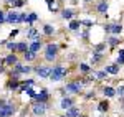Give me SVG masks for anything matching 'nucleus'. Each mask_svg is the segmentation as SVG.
Returning a JSON list of instances; mask_svg holds the SVG:
<instances>
[{"mask_svg":"<svg viewBox=\"0 0 124 117\" xmlns=\"http://www.w3.org/2000/svg\"><path fill=\"white\" fill-rule=\"evenodd\" d=\"M66 74H68V68L61 66V64H56L55 68H51L50 79H51V81H55V83H58V81H61L63 78H66Z\"/></svg>","mask_w":124,"mask_h":117,"instance_id":"1","label":"nucleus"},{"mask_svg":"<svg viewBox=\"0 0 124 117\" xmlns=\"http://www.w3.org/2000/svg\"><path fill=\"white\" fill-rule=\"evenodd\" d=\"M15 114V106L10 102H0V117H12Z\"/></svg>","mask_w":124,"mask_h":117,"instance_id":"2","label":"nucleus"},{"mask_svg":"<svg viewBox=\"0 0 124 117\" xmlns=\"http://www.w3.org/2000/svg\"><path fill=\"white\" fill-rule=\"evenodd\" d=\"M46 110H48V106H46V104H43V102H33V104H31V112H33V116H35V117L45 116Z\"/></svg>","mask_w":124,"mask_h":117,"instance_id":"3","label":"nucleus"},{"mask_svg":"<svg viewBox=\"0 0 124 117\" xmlns=\"http://www.w3.org/2000/svg\"><path fill=\"white\" fill-rule=\"evenodd\" d=\"M58 55V46L55 45V43H50V45H46V48H45V59L46 61H53V59L56 58Z\"/></svg>","mask_w":124,"mask_h":117,"instance_id":"4","label":"nucleus"},{"mask_svg":"<svg viewBox=\"0 0 124 117\" xmlns=\"http://www.w3.org/2000/svg\"><path fill=\"white\" fill-rule=\"evenodd\" d=\"M81 89H83L81 81H70L66 84V88H65V91L70 92V94H78V92H81Z\"/></svg>","mask_w":124,"mask_h":117,"instance_id":"5","label":"nucleus"},{"mask_svg":"<svg viewBox=\"0 0 124 117\" xmlns=\"http://www.w3.org/2000/svg\"><path fill=\"white\" fill-rule=\"evenodd\" d=\"M48 99H50V94H48V89H41L38 94H35V97L33 101L35 102H43V104H46Z\"/></svg>","mask_w":124,"mask_h":117,"instance_id":"6","label":"nucleus"},{"mask_svg":"<svg viewBox=\"0 0 124 117\" xmlns=\"http://www.w3.org/2000/svg\"><path fill=\"white\" fill-rule=\"evenodd\" d=\"M35 71H37L38 78H50V74H51V68L50 66H38Z\"/></svg>","mask_w":124,"mask_h":117,"instance_id":"7","label":"nucleus"},{"mask_svg":"<svg viewBox=\"0 0 124 117\" xmlns=\"http://www.w3.org/2000/svg\"><path fill=\"white\" fill-rule=\"evenodd\" d=\"M73 106H75V101H73L71 97H66V96L61 99V102H60V107H61V109H65V110L71 109Z\"/></svg>","mask_w":124,"mask_h":117,"instance_id":"8","label":"nucleus"},{"mask_svg":"<svg viewBox=\"0 0 124 117\" xmlns=\"http://www.w3.org/2000/svg\"><path fill=\"white\" fill-rule=\"evenodd\" d=\"M106 31H108V33H121V31H123V25H119V23L106 25Z\"/></svg>","mask_w":124,"mask_h":117,"instance_id":"9","label":"nucleus"},{"mask_svg":"<svg viewBox=\"0 0 124 117\" xmlns=\"http://www.w3.org/2000/svg\"><path fill=\"white\" fill-rule=\"evenodd\" d=\"M3 63H5V64H10V66H15V64L18 63V58H17L15 53H12V55H8L7 58H3Z\"/></svg>","mask_w":124,"mask_h":117,"instance_id":"10","label":"nucleus"},{"mask_svg":"<svg viewBox=\"0 0 124 117\" xmlns=\"http://www.w3.org/2000/svg\"><path fill=\"white\" fill-rule=\"evenodd\" d=\"M108 74H117V71H119V64L117 63H114V64H109V66H106L104 69Z\"/></svg>","mask_w":124,"mask_h":117,"instance_id":"11","label":"nucleus"},{"mask_svg":"<svg viewBox=\"0 0 124 117\" xmlns=\"http://www.w3.org/2000/svg\"><path fill=\"white\" fill-rule=\"evenodd\" d=\"M79 116H81V112H79V109L75 107V106L66 110V117H79Z\"/></svg>","mask_w":124,"mask_h":117,"instance_id":"12","label":"nucleus"},{"mask_svg":"<svg viewBox=\"0 0 124 117\" xmlns=\"http://www.w3.org/2000/svg\"><path fill=\"white\" fill-rule=\"evenodd\" d=\"M103 94H104L106 97H114L116 96V89L111 88V86H106V88L103 89Z\"/></svg>","mask_w":124,"mask_h":117,"instance_id":"13","label":"nucleus"},{"mask_svg":"<svg viewBox=\"0 0 124 117\" xmlns=\"http://www.w3.org/2000/svg\"><path fill=\"white\" fill-rule=\"evenodd\" d=\"M7 21H8V23H17V21H18V15H17V12H8V15H7Z\"/></svg>","mask_w":124,"mask_h":117,"instance_id":"14","label":"nucleus"},{"mask_svg":"<svg viewBox=\"0 0 124 117\" xmlns=\"http://www.w3.org/2000/svg\"><path fill=\"white\" fill-rule=\"evenodd\" d=\"M41 49V41H33L31 45L28 46V51H33V53H37Z\"/></svg>","mask_w":124,"mask_h":117,"instance_id":"15","label":"nucleus"},{"mask_svg":"<svg viewBox=\"0 0 124 117\" xmlns=\"http://www.w3.org/2000/svg\"><path fill=\"white\" fill-rule=\"evenodd\" d=\"M17 51H18V53H23V55H25V53L28 51V45H27L25 41H22V43H17Z\"/></svg>","mask_w":124,"mask_h":117,"instance_id":"16","label":"nucleus"},{"mask_svg":"<svg viewBox=\"0 0 124 117\" xmlns=\"http://www.w3.org/2000/svg\"><path fill=\"white\" fill-rule=\"evenodd\" d=\"M98 13H101V15H104L106 12H108V3H106V2H101V3H99V5H98Z\"/></svg>","mask_w":124,"mask_h":117,"instance_id":"17","label":"nucleus"},{"mask_svg":"<svg viewBox=\"0 0 124 117\" xmlns=\"http://www.w3.org/2000/svg\"><path fill=\"white\" fill-rule=\"evenodd\" d=\"M108 109H109V102H108V101H101L99 106H98V110H99V112H106Z\"/></svg>","mask_w":124,"mask_h":117,"instance_id":"18","label":"nucleus"},{"mask_svg":"<svg viewBox=\"0 0 124 117\" xmlns=\"http://www.w3.org/2000/svg\"><path fill=\"white\" fill-rule=\"evenodd\" d=\"M93 76H94V79H99V81H103V79L108 78V73H106V71H98V73H93Z\"/></svg>","mask_w":124,"mask_h":117,"instance_id":"19","label":"nucleus"},{"mask_svg":"<svg viewBox=\"0 0 124 117\" xmlns=\"http://www.w3.org/2000/svg\"><path fill=\"white\" fill-rule=\"evenodd\" d=\"M18 79H12L10 78V81H8V89H12V91H15V89H18Z\"/></svg>","mask_w":124,"mask_h":117,"instance_id":"20","label":"nucleus"},{"mask_svg":"<svg viewBox=\"0 0 124 117\" xmlns=\"http://www.w3.org/2000/svg\"><path fill=\"white\" fill-rule=\"evenodd\" d=\"M23 56H25V61H33V59L37 58V53H33V51H27Z\"/></svg>","mask_w":124,"mask_h":117,"instance_id":"21","label":"nucleus"},{"mask_svg":"<svg viewBox=\"0 0 124 117\" xmlns=\"http://www.w3.org/2000/svg\"><path fill=\"white\" fill-rule=\"evenodd\" d=\"M79 71H81V73H89V71H91V66L86 64V63H81V64H79Z\"/></svg>","mask_w":124,"mask_h":117,"instance_id":"22","label":"nucleus"},{"mask_svg":"<svg viewBox=\"0 0 124 117\" xmlns=\"http://www.w3.org/2000/svg\"><path fill=\"white\" fill-rule=\"evenodd\" d=\"M61 15H63V18H73V15H75V12H73V10H63V13H61Z\"/></svg>","mask_w":124,"mask_h":117,"instance_id":"23","label":"nucleus"},{"mask_svg":"<svg viewBox=\"0 0 124 117\" xmlns=\"http://www.w3.org/2000/svg\"><path fill=\"white\" fill-rule=\"evenodd\" d=\"M79 25H81V21H78V20H73V21L70 23V30H73V31H75V30L79 28Z\"/></svg>","mask_w":124,"mask_h":117,"instance_id":"24","label":"nucleus"},{"mask_svg":"<svg viewBox=\"0 0 124 117\" xmlns=\"http://www.w3.org/2000/svg\"><path fill=\"white\" fill-rule=\"evenodd\" d=\"M117 43H119V38H114V36L108 38V45H109V46H116Z\"/></svg>","mask_w":124,"mask_h":117,"instance_id":"25","label":"nucleus"},{"mask_svg":"<svg viewBox=\"0 0 124 117\" xmlns=\"http://www.w3.org/2000/svg\"><path fill=\"white\" fill-rule=\"evenodd\" d=\"M43 31H45V35H51V33L55 31V28H53L51 25H45V27H43Z\"/></svg>","mask_w":124,"mask_h":117,"instance_id":"26","label":"nucleus"},{"mask_svg":"<svg viewBox=\"0 0 124 117\" xmlns=\"http://www.w3.org/2000/svg\"><path fill=\"white\" fill-rule=\"evenodd\" d=\"M117 64H119V66L124 64V49H121L119 55H117Z\"/></svg>","mask_w":124,"mask_h":117,"instance_id":"27","label":"nucleus"},{"mask_svg":"<svg viewBox=\"0 0 124 117\" xmlns=\"http://www.w3.org/2000/svg\"><path fill=\"white\" fill-rule=\"evenodd\" d=\"M35 20H37V13H30V15H28V18H27V21H28V25H30V27L33 25V21H35Z\"/></svg>","mask_w":124,"mask_h":117,"instance_id":"28","label":"nucleus"},{"mask_svg":"<svg viewBox=\"0 0 124 117\" xmlns=\"http://www.w3.org/2000/svg\"><path fill=\"white\" fill-rule=\"evenodd\" d=\"M101 58H103V55H99V53H93V58H91L93 64H94V63H98V61H99Z\"/></svg>","mask_w":124,"mask_h":117,"instance_id":"29","label":"nucleus"},{"mask_svg":"<svg viewBox=\"0 0 124 117\" xmlns=\"http://www.w3.org/2000/svg\"><path fill=\"white\" fill-rule=\"evenodd\" d=\"M116 96H119V97H124V86H119V88L116 89Z\"/></svg>","mask_w":124,"mask_h":117,"instance_id":"30","label":"nucleus"},{"mask_svg":"<svg viewBox=\"0 0 124 117\" xmlns=\"http://www.w3.org/2000/svg\"><path fill=\"white\" fill-rule=\"evenodd\" d=\"M7 48H8L10 51H17V43H12V41H8V43H7Z\"/></svg>","mask_w":124,"mask_h":117,"instance_id":"31","label":"nucleus"},{"mask_svg":"<svg viewBox=\"0 0 124 117\" xmlns=\"http://www.w3.org/2000/svg\"><path fill=\"white\" fill-rule=\"evenodd\" d=\"M104 48H106L104 45H98V46L94 48V51H93V53H99V55H101V53H103V49H104Z\"/></svg>","mask_w":124,"mask_h":117,"instance_id":"32","label":"nucleus"},{"mask_svg":"<svg viewBox=\"0 0 124 117\" xmlns=\"http://www.w3.org/2000/svg\"><path fill=\"white\" fill-rule=\"evenodd\" d=\"M13 7H22L23 5V0H15V2H10Z\"/></svg>","mask_w":124,"mask_h":117,"instance_id":"33","label":"nucleus"},{"mask_svg":"<svg viewBox=\"0 0 124 117\" xmlns=\"http://www.w3.org/2000/svg\"><path fill=\"white\" fill-rule=\"evenodd\" d=\"M25 20H27V17L22 13V15H18V21H17V23H22V21H25Z\"/></svg>","mask_w":124,"mask_h":117,"instance_id":"34","label":"nucleus"},{"mask_svg":"<svg viewBox=\"0 0 124 117\" xmlns=\"http://www.w3.org/2000/svg\"><path fill=\"white\" fill-rule=\"evenodd\" d=\"M3 21H5V17H3V12H2V10H0V25H2V23H3Z\"/></svg>","mask_w":124,"mask_h":117,"instance_id":"35","label":"nucleus"},{"mask_svg":"<svg viewBox=\"0 0 124 117\" xmlns=\"http://www.w3.org/2000/svg\"><path fill=\"white\" fill-rule=\"evenodd\" d=\"M83 23H85L86 27H91V25H93V21H91V20H85V21H83Z\"/></svg>","mask_w":124,"mask_h":117,"instance_id":"36","label":"nucleus"},{"mask_svg":"<svg viewBox=\"0 0 124 117\" xmlns=\"http://www.w3.org/2000/svg\"><path fill=\"white\" fill-rule=\"evenodd\" d=\"M17 33H18V31H17V30H13V31H12V33H10V38H13V36H15V35H17Z\"/></svg>","mask_w":124,"mask_h":117,"instance_id":"37","label":"nucleus"},{"mask_svg":"<svg viewBox=\"0 0 124 117\" xmlns=\"http://www.w3.org/2000/svg\"><path fill=\"white\" fill-rule=\"evenodd\" d=\"M3 69H5V68H3V66L0 64V73H3Z\"/></svg>","mask_w":124,"mask_h":117,"instance_id":"38","label":"nucleus"},{"mask_svg":"<svg viewBox=\"0 0 124 117\" xmlns=\"http://www.w3.org/2000/svg\"><path fill=\"white\" fill-rule=\"evenodd\" d=\"M79 117H88V116H79Z\"/></svg>","mask_w":124,"mask_h":117,"instance_id":"39","label":"nucleus"},{"mask_svg":"<svg viewBox=\"0 0 124 117\" xmlns=\"http://www.w3.org/2000/svg\"><path fill=\"white\" fill-rule=\"evenodd\" d=\"M85 2H91V0H85Z\"/></svg>","mask_w":124,"mask_h":117,"instance_id":"40","label":"nucleus"},{"mask_svg":"<svg viewBox=\"0 0 124 117\" xmlns=\"http://www.w3.org/2000/svg\"><path fill=\"white\" fill-rule=\"evenodd\" d=\"M61 117H66V116H61Z\"/></svg>","mask_w":124,"mask_h":117,"instance_id":"41","label":"nucleus"},{"mask_svg":"<svg viewBox=\"0 0 124 117\" xmlns=\"http://www.w3.org/2000/svg\"><path fill=\"white\" fill-rule=\"evenodd\" d=\"M123 109H124V104H123Z\"/></svg>","mask_w":124,"mask_h":117,"instance_id":"42","label":"nucleus"},{"mask_svg":"<svg viewBox=\"0 0 124 117\" xmlns=\"http://www.w3.org/2000/svg\"><path fill=\"white\" fill-rule=\"evenodd\" d=\"M0 63H2V59H0Z\"/></svg>","mask_w":124,"mask_h":117,"instance_id":"43","label":"nucleus"}]
</instances>
